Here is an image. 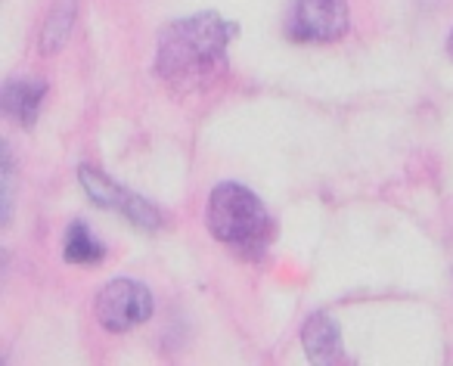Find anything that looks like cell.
I'll return each mask as SVG.
<instances>
[{"label":"cell","instance_id":"cell-6","mask_svg":"<svg viewBox=\"0 0 453 366\" xmlns=\"http://www.w3.org/2000/svg\"><path fill=\"white\" fill-rule=\"evenodd\" d=\"M47 88L44 81H10L4 88V112L22 127H32L38 118L41 100H44Z\"/></svg>","mask_w":453,"mask_h":366},{"label":"cell","instance_id":"cell-4","mask_svg":"<svg viewBox=\"0 0 453 366\" xmlns=\"http://www.w3.org/2000/svg\"><path fill=\"white\" fill-rule=\"evenodd\" d=\"M348 32V0H296L289 34L308 44H329Z\"/></svg>","mask_w":453,"mask_h":366},{"label":"cell","instance_id":"cell-10","mask_svg":"<svg viewBox=\"0 0 453 366\" xmlns=\"http://www.w3.org/2000/svg\"><path fill=\"white\" fill-rule=\"evenodd\" d=\"M447 53L453 57V34H450V41H447Z\"/></svg>","mask_w":453,"mask_h":366},{"label":"cell","instance_id":"cell-2","mask_svg":"<svg viewBox=\"0 0 453 366\" xmlns=\"http://www.w3.org/2000/svg\"><path fill=\"white\" fill-rule=\"evenodd\" d=\"M208 230L242 255H261L271 240V217L261 199L240 183H220L208 199Z\"/></svg>","mask_w":453,"mask_h":366},{"label":"cell","instance_id":"cell-9","mask_svg":"<svg viewBox=\"0 0 453 366\" xmlns=\"http://www.w3.org/2000/svg\"><path fill=\"white\" fill-rule=\"evenodd\" d=\"M65 261L72 264H96L103 261V246L88 233L84 224H72L65 233Z\"/></svg>","mask_w":453,"mask_h":366},{"label":"cell","instance_id":"cell-5","mask_svg":"<svg viewBox=\"0 0 453 366\" xmlns=\"http://www.w3.org/2000/svg\"><path fill=\"white\" fill-rule=\"evenodd\" d=\"M302 345L304 354L311 357V363L317 366H342L348 360L345 347H342L339 326H335V320L329 314H314L304 323Z\"/></svg>","mask_w":453,"mask_h":366},{"label":"cell","instance_id":"cell-7","mask_svg":"<svg viewBox=\"0 0 453 366\" xmlns=\"http://www.w3.org/2000/svg\"><path fill=\"white\" fill-rule=\"evenodd\" d=\"M75 28V0H59L41 32V53H59Z\"/></svg>","mask_w":453,"mask_h":366},{"label":"cell","instance_id":"cell-1","mask_svg":"<svg viewBox=\"0 0 453 366\" xmlns=\"http://www.w3.org/2000/svg\"><path fill=\"white\" fill-rule=\"evenodd\" d=\"M230 26L218 13H199L177 19L158 38L156 69L171 88H211L226 72V41Z\"/></svg>","mask_w":453,"mask_h":366},{"label":"cell","instance_id":"cell-3","mask_svg":"<svg viewBox=\"0 0 453 366\" xmlns=\"http://www.w3.org/2000/svg\"><path fill=\"white\" fill-rule=\"evenodd\" d=\"M152 316V295L137 279H112L96 295V320L109 332H127Z\"/></svg>","mask_w":453,"mask_h":366},{"label":"cell","instance_id":"cell-8","mask_svg":"<svg viewBox=\"0 0 453 366\" xmlns=\"http://www.w3.org/2000/svg\"><path fill=\"white\" fill-rule=\"evenodd\" d=\"M81 187H84V193H88L90 199H94L96 205H103V209H119V211H125V202H127V196L131 193L125 190V187H119L115 180H109L106 174H100V171H94V168H88L84 164L81 171Z\"/></svg>","mask_w":453,"mask_h":366}]
</instances>
